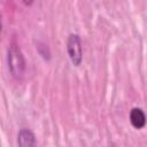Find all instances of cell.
Returning <instances> with one entry per match:
<instances>
[{"label":"cell","mask_w":147,"mask_h":147,"mask_svg":"<svg viewBox=\"0 0 147 147\" xmlns=\"http://www.w3.org/2000/svg\"><path fill=\"white\" fill-rule=\"evenodd\" d=\"M7 64L11 76L16 79L22 78L25 71V59L17 45H11L7 51Z\"/></svg>","instance_id":"obj_1"},{"label":"cell","mask_w":147,"mask_h":147,"mask_svg":"<svg viewBox=\"0 0 147 147\" xmlns=\"http://www.w3.org/2000/svg\"><path fill=\"white\" fill-rule=\"evenodd\" d=\"M130 123L134 129H142L146 125V116L141 108L134 107L130 111Z\"/></svg>","instance_id":"obj_4"},{"label":"cell","mask_w":147,"mask_h":147,"mask_svg":"<svg viewBox=\"0 0 147 147\" xmlns=\"http://www.w3.org/2000/svg\"><path fill=\"white\" fill-rule=\"evenodd\" d=\"M67 52L71 63L78 67L83 61V48L82 39L77 33H70L67 40Z\"/></svg>","instance_id":"obj_2"},{"label":"cell","mask_w":147,"mask_h":147,"mask_svg":"<svg viewBox=\"0 0 147 147\" xmlns=\"http://www.w3.org/2000/svg\"><path fill=\"white\" fill-rule=\"evenodd\" d=\"M18 147H37V139L34 133L29 129H21L17 134Z\"/></svg>","instance_id":"obj_3"},{"label":"cell","mask_w":147,"mask_h":147,"mask_svg":"<svg viewBox=\"0 0 147 147\" xmlns=\"http://www.w3.org/2000/svg\"><path fill=\"white\" fill-rule=\"evenodd\" d=\"M1 29H2V23H1V15H0V32H1Z\"/></svg>","instance_id":"obj_5"}]
</instances>
